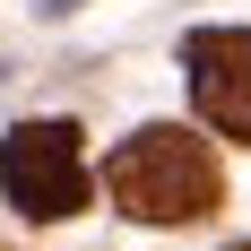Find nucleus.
<instances>
[{"label":"nucleus","instance_id":"obj_5","mask_svg":"<svg viewBox=\"0 0 251 251\" xmlns=\"http://www.w3.org/2000/svg\"><path fill=\"white\" fill-rule=\"evenodd\" d=\"M234 251H251V243H234Z\"/></svg>","mask_w":251,"mask_h":251},{"label":"nucleus","instance_id":"obj_1","mask_svg":"<svg viewBox=\"0 0 251 251\" xmlns=\"http://www.w3.org/2000/svg\"><path fill=\"white\" fill-rule=\"evenodd\" d=\"M104 191H113V208L139 217V226H200L208 208L226 200V174H217L208 139H191V130H174V122H148L139 139L113 148Z\"/></svg>","mask_w":251,"mask_h":251},{"label":"nucleus","instance_id":"obj_2","mask_svg":"<svg viewBox=\"0 0 251 251\" xmlns=\"http://www.w3.org/2000/svg\"><path fill=\"white\" fill-rule=\"evenodd\" d=\"M0 191L18 217L61 226L87 208V156H78V122H18L0 139Z\"/></svg>","mask_w":251,"mask_h":251},{"label":"nucleus","instance_id":"obj_3","mask_svg":"<svg viewBox=\"0 0 251 251\" xmlns=\"http://www.w3.org/2000/svg\"><path fill=\"white\" fill-rule=\"evenodd\" d=\"M182 61H191V104H200V122L251 148V26H200V35L182 44Z\"/></svg>","mask_w":251,"mask_h":251},{"label":"nucleus","instance_id":"obj_4","mask_svg":"<svg viewBox=\"0 0 251 251\" xmlns=\"http://www.w3.org/2000/svg\"><path fill=\"white\" fill-rule=\"evenodd\" d=\"M70 9H78V0H44V18H70Z\"/></svg>","mask_w":251,"mask_h":251}]
</instances>
